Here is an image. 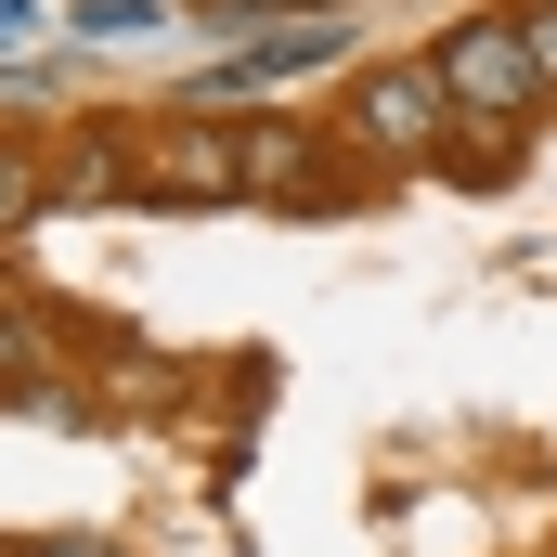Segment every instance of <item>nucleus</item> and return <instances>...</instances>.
Returning a JSON list of instances; mask_svg holds the SVG:
<instances>
[{"instance_id":"1","label":"nucleus","mask_w":557,"mask_h":557,"mask_svg":"<svg viewBox=\"0 0 557 557\" xmlns=\"http://www.w3.org/2000/svg\"><path fill=\"white\" fill-rule=\"evenodd\" d=\"M428 78H441V104H454L467 131H519V117L545 104V65H532V26H519V13H454L441 52H428Z\"/></svg>"},{"instance_id":"2","label":"nucleus","mask_w":557,"mask_h":557,"mask_svg":"<svg viewBox=\"0 0 557 557\" xmlns=\"http://www.w3.org/2000/svg\"><path fill=\"white\" fill-rule=\"evenodd\" d=\"M337 131L363 143L376 169H416V156H441L454 104H441V78H428V65H363V78H350V104H337Z\"/></svg>"},{"instance_id":"3","label":"nucleus","mask_w":557,"mask_h":557,"mask_svg":"<svg viewBox=\"0 0 557 557\" xmlns=\"http://www.w3.org/2000/svg\"><path fill=\"white\" fill-rule=\"evenodd\" d=\"M143 195H156V208H234V195H247V169H234V117L182 104L169 131L143 143Z\"/></svg>"},{"instance_id":"4","label":"nucleus","mask_w":557,"mask_h":557,"mask_svg":"<svg viewBox=\"0 0 557 557\" xmlns=\"http://www.w3.org/2000/svg\"><path fill=\"white\" fill-rule=\"evenodd\" d=\"M234 169H247V208H337L350 169H324V131L298 117H234Z\"/></svg>"},{"instance_id":"5","label":"nucleus","mask_w":557,"mask_h":557,"mask_svg":"<svg viewBox=\"0 0 557 557\" xmlns=\"http://www.w3.org/2000/svg\"><path fill=\"white\" fill-rule=\"evenodd\" d=\"M324 52H337V26H324V13H285L260 39H234L221 65H195V91H208V104H221V91H285V78H311Z\"/></svg>"},{"instance_id":"6","label":"nucleus","mask_w":557,"mask_h":557,"mask_svg":"<svg viewBox=\"0 0 557 557\" xmlns=\"http://www.w3.org/2000/svg\"><path fill=\"white\" fill-rule=\"evenodd\" d=\"M39 208H52V156H26V143L0 131V234H26Z\"/></svg>"},{"instance_id":"7","label":"nucleus","mask_w":557,"mask_h":557,"mask_svg":"<svg viewBox=\"0 0 557 557\" xmlns=\"http://www.w3.org/2000/svg\"><path fill=\"white\" fill-rule=\"evenodd\" d=\"M143 26H169V0H78V39H143Z\"/></svg>"},{"instance_id":"8","label":"nucleus","mask_w":557,"mask_h":557,"mask_svg":"<svg viewBox=\"0 0 557 557\" xmlns=\"http://www.w3.org/2000/svg\"><path fill=\"white\" fill-rule=\"evenodd\" d=\"M441 169H454V182H506V169H519V131H506V143H454Z\"/></svg>"},{"instance_id":"9","label":"nucleus","mask_w":557,"mask_h":557,"mask_svg":"<svg viewBox=\"0 0 557 557\" xmlns=\"http://www.w3.org/2000/svg\"><path fill=\"white\" fill-rule=\"evenodd\" d=\"M519 26H532V65H545V91H557V0H519Z\"/></svg>"},{"instance_id":"10","label":"nucleus","mask_w":557,"mask_h":557,"mask_svg":"<svg viewBox=\"0 0 557 557\" xmlns=\"http://www.w3.org/2000/svg\"><path fill=\"white\" fill-rule=\"evenodd\" d=\"M39 39V0H0V52H26Z\"/></svg>"},{"instance_id":"11","label":"nucleus","mask_w":557,"mask_h":557,"mask_svg":"<svg viewBox=\"0 0 557 557\" xmlns=\"http://www.w3.org/2000/svg\"><path fill=\"white\" fill-rule=\"evenodd\" d=\"M285 13H337V0H285Z\"/></svg>"}]
</instances>
